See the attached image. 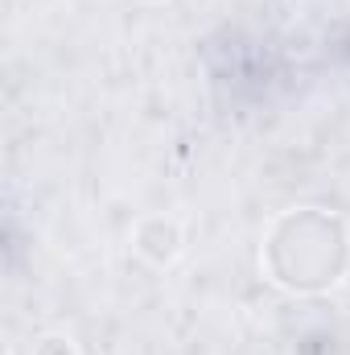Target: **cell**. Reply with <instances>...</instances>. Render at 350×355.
Instances as JSON below:
<instances>
[{"label": "cell", "instance_id": "6da1fadb", "mask_svg": "<svg viewBox=\"0 0 350 355\" xmlns=\"http://www.w3.org/2000/svg\"><path fill=\"white\" fill-rule=\"evenodd\" d=\"M350 265L347 223L317 207L284 211L268 240H264V268L276 285L293 293H322L342 281Z\"/></svg>", "mask_w": 350, "mask_h": 355}]
</instances>
